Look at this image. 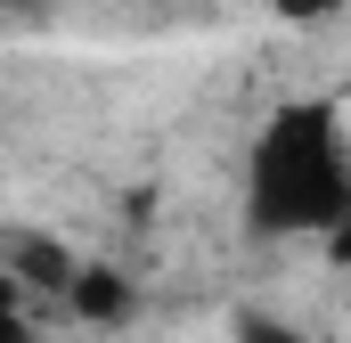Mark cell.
<instances>
[{
	"mask_svg": "<svg viewBox=\"0 0 351 343\" xmlns=\"http://www.w3.org/2000/svg\"><path fill=\"white\" fill-rule=\"evenodd\" d=\"M351 213V147L327 98H294L254 131L245 221L254 237H335Z\"/></svg>",
	"mask_w": 351,
	"mask_h": 343,
	"instance_id": "1",
	"label": "cell"
},
{
	"mask_svg": "<svg viewBox=\"0 0 351 343\" xmlns=\"http://www.w3.org/2000/svg\"><path fill=\"white\" fill-rule=\"evenodd\" d=\"M0 343H41V327H33V294L0 270Z\"/></svg>",
	"mask_w": 351,
	"mask_h": 343,
	"instance_id": "2",
	"label": "cell"
},
{
	"mask_svg": "<svg viewBox=\"0 0 351 343\" xmlns=\"http://www.w3.org/2000/svg\"><path fill=\"white\" fill-rule=\"evenodd\" d=\"M229 343H311L286 311H237V327H229Z\"/></svg>",
	"mask_w": 351,
	"mask_h": 343,
	"instance_id": "3",
	"label": "cell"
},
{
	"mask_svg": "<svg viewBox=\"0 0 351 343\" xmlns=\"http://www.w3.org/2000/svg\"><path fill=\"white\" fill-rule=\"evenodd\" d=\"M269 8H278V16H294V25H319V16H335L343 0H269Z\"/></svg>",
	"mask_w": 351,
	"mask_h": 343,
	"instance_id": "4",
	"label": "cell"
},
{
	"mask_svg": "<svg viewBox=\"0 0 351 343\" xmlns=\"http://www.w3.org/2000/svg\"><path fill=\"white\" fill-rule=\"evenodd\" d=\"M8 8H25V0H0V16H8Z\"/></svg>",
	"mask_w": 351,
	"mask_h": 343,
	"instance_id": "5",
	"label": "cell"
}]
</instances>
